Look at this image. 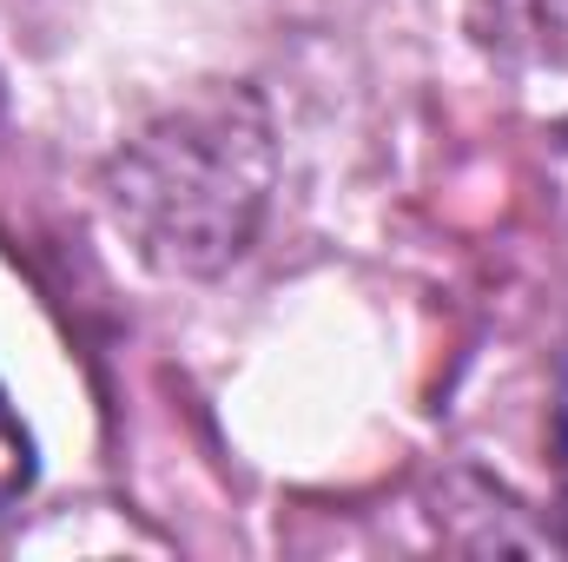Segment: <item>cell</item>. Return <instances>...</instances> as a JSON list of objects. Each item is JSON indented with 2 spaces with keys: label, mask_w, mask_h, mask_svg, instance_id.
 I'll use <instances>...</instances> for the list:
<instances>
[{
  "label": "cell",
  "mask_w": 568,
  "mask_h": 562,
  "mask_svg": "<svg viewBox=\"0 0 568 562\" xmlns=\"http://www.w3.org/2000/svg\"><path fill=\"white\" fill-rule=\"evenodd\" d=\"M278 185L272 113L252 87H205L159 113L106 165V219L165 279H212L265 225Z\"/></svg>",
  "instance_id": "1"
},
{
  "label": "cell",
  "mask_w": 568,
  "mask_h": 562,
  "mask_svg": "<svg viewBox=\"0 0 568 562\" xmlns=\"http://www.w3.org/2000/svg\"><path fill=\"white\" fill-rule=\"evenodd\" d=\"M27 483H33V436H27V423L13 418V404L0 391V516L27 496Z\"/></svg>",
  "instance_id": "2"
},
{
  "label": "cell",
  "mask_w": 568,
  "mask_h": 562,
  "mask_svg": "<svg viewBox=\"0 0 568 562\" xmlns=\"http://www.w3.org/2000/svg\"><path fill=\"white\" fill-rule=\"evenodd\" d=\"M562 483H568V364H562Z\"/></svg>",
  "instance_id": "3"
}]
</instances>
